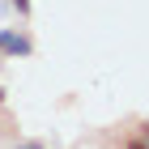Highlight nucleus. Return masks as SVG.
Masks as SVG:
<instances>
[{
  "label": "nucleus",
  "mask_w": 149,
  "mask_h": 149,
  "mask_svg": "<svg viewBox=\"0 0 149 149\" xmlns=\"http://www.w3.org/2000/svg\"><path fill=\"white\" fill-rule=\"evenodd\" d=\"M13 9H17V17H30V13H34V4H30V0H9Z\"/></svg>",
  "instance_id": "nucleus-3"
},
{
  "label": "nucleus",
  "mask_w": 149,
  "mask_h": 149,
  "mask_svg": "<svg viewBox=\"0 0 149 149\" xmlns=\"http://www.w3.org/2000/svg\"><path fill=\"white\" fill-rule=\"evenodd\" d=\"M13 149H47L43 141H22V145H13Z\"/></svg>",
  "instance_id": "nucleus-4"
},
{
  "label": "nucleus",
  "mask_w": 149,
  "mask_h": 149,
  "mask_svg": "<svg viewBox=\"0 0 149 149\" xmlns=\"http://www.w3.org/2000/svg\"><path fill=\"white\" fill-rule=\"evenodd\" d=\"M4 98H9V90H0V107H4Z\"/></svg>",
  "instance_id": "nucleus-5"
},
{
  "label": "nucleus",
  "mask_w": 149,
  "mask_h": 149,
  "mask_svg": "<svg viewBox=\"0 0 149 149\" xmlns=\"http://www.w3.org/2000/svg\"><path fill=\"white\" fill-rule=\"evenodd\" d=\"M0 56H4V60L34 56V38L26 34V30H17V26H0Z\"/></svg>",
  "instance_id": "nucleus-1"
},
{
  "label": "nucleus",
  "mask_w": 149,
  "mask_h": 149,
  "mask_svg": "<svg viewBox=\"0 0 149 149\" xmlns=\"http://www.w3.org/2000/svg\"><path fill=\"white\" fill-rule=\"evenodd\" d=\"M119 149H145V128H132V132L119 141Z\"/></svg>",
  "instance_id": "nucleus-2"
}]
</instances>
